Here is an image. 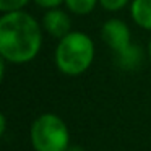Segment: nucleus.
Here are the masks:
<instances>
[{
  "instance_id": "obj_1",
  "label": "nucleus",
  "mask_w": 151,
  "mask_h": 151,
  "mask_svg": "<svg viewBox=\"0 0 151 151\" xmlns=\"http://www.w3.org/2000/svg\"><path fill=\"white\" fill-rule=\"evenodd\" d=\"M42 29L24 10L4 13L0 18V55L10 63H28L39 54Z\"/></svg>"
},
{
  "instance_id": "obj_2",
  "label": "nucleus",
  "mask_w": 151,
  "mask_h": 151,
  "mask_svg": "<svg viewBox=\"0 0 151 151\" xmlns=\"http://www.w3.org/2000/svg\"><path fill=\"white\" fill-rule=\"evenodd\" d=\"M94 60V42L88 34L72 31L59 39L55 49V65L63 75L78 76L91 67Z\"/></svg>"
},
{
  "instance_id": "obj_3",
  "label": "nucleus",
  "mask_w": 151,
  "mask_h": 151,
  "mask_svg": "<svg viewBox=\"0 0 151 151\" xmlns=\"http://www.w3.org/2000/svg\"><path fill=\"white\" fill-rule=\"evenodd\" d=\"M31 145L34 151H68L70 132L67 124L55 114H42L31 125Z\"/></svg>"
},
{
  "instance_id": "obj_4",
  "label": "nucleus",
  "mask_w": 151,
  "mask_h": 151,
  "mask_svg": "<svg viewBox=\"0 0 151 151\" xmlns=\"http://www.w3.org/2000/svg\"><path fill=\"white\" fill-rule=\"evenodd\" d=\"M101 36L104 42L114 50L115 54H122L132 46L130 42V29H128L127 23L119 18H111L107 20L101 28Z\"/></svg>"
},
{
  "instance_id": "obj_5",
  "label": "nucleus",
  "mask_w": 151,
  "mask_h": 151,
  "mask_svg": "<svg viewBox=\"0 0 151 151\" xmlns=\"http://www.w3.org/2000/svg\"><path fill=\"white\" fill-rule=\"evenodd\" d=\"M42 28L50 36L62 39L68 33H72V20L67 15V12L60 10V8H52V10H47L44 13Z\"/></svg>"
},
{
  "instance_id": "obj_6",
  "label": "nucleus",
  "mask_w": 151,
  "mask_h": 151,
  "mask_svg": "<svg viewBox=\"0 0 151 151\" xmlns=\"http://www.w3.org/2000/svg\"><path fill=\"white\" fill-rule=\"evenodd\" d=\"M130 13L138 26L151 31V0H133L130 5Z\"/></svg>"
},
{
  "instance_id": "obj_7",
  "label": "nucleus",
  "mask_w": 151,
  "mask_h": 151,
  "mask_svg": "<svg viewBox=\"0 0 151 151\" xmlns=\"http://www.w3.org/2000/svg\"><path fill=\"white\" fill-rule=\"evenodd\" d=\"M99 4V0H65V5L72 13L85 17L89 15Z\"/></svg>"
},
{
  "instance_id": "obj_8",
  "label": "nucleus",
  "mask_w": 151,
  "mask_h": 151,
  "mask_svg": "<svg viewBox=\"0 0 151 151\" xmlns=\"http://www.w3.org/2000/svg\"><path fill=\"white\" fill-rule=\"evenodd\" d=\"M119 57H120L122 63H124V67H135L138 63V60H140V52H138V49L135 46H130L127 50H124L122 54H117Z\"/></svg>"
},
{
  "instance_id": "obj_9",
  "label": "nucleus",
  "mask_w": 151,
  "mask_h": 151,
  "mask_svg": "<svg viewBox=\"0 0 151 151\" xmlns=\"http://www.w3.org/2000/svg\"><path fill=\"white\" fill-rule=\"evenodd\" d=\"M29 0H0V10L2 13H10V12H18L23 10Z\"/></svg>"
},
{
  "instance_id": "obj_10",
  "label": "nucleus",
  "mask_w": 151,
  "mask_h": 151,
  "mask_svg": "<svg viewBox=\"0 0 151 151\" xmlns=\"http://www.w3.org/2000/svg\"><path fill=\"white\" fill-rule=\"evenodd\" d=\"M127 4H128V0H99V5L107 12L122 10Z\"/></svg>"
},
{
  "instance_id": "obj_11",
  "label": "nucleus",
  "mask_w": 151,
  "mask_h": 151,
  "mask_svg": "<svg viewBox=\"0 0 151 151\" xmlns=\"http://www.w3.org/2000/svg\"><path fill=\"white\" fill-rule=\"evenodd\" d=\"M36 2L37 7L46 8V10H52V8H59L62 4H65V0H33Z\"/></svg>"
},
{
  "instance_id": "obj_12",
  "label": "nucleus",
  "mask_w": 151,
  "mask_h": 151,
  "mask_svg": "<svg viewBox=\"0 0 151 151\" xmlns=\"http://www.w3.org/2000/svg\"><path fill=\"white\" fill-rule=\"evenodd\" d=\"M148 55H150V59H151V39H150V44H148Z\"/></svg>"
}]
</instances>
